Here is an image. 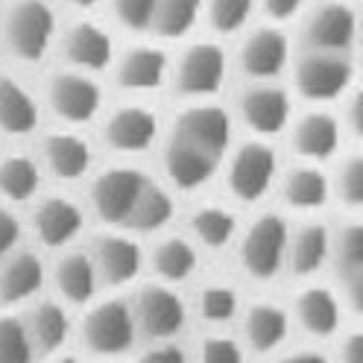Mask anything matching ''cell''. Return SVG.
<instances>
[{"mask_svg": "<svg viewBox=\"0 0 363 363\" xmlns=\"http://www.w3.org/2000/svg\"><path fill=\"white\" fill-rule=\"evenodd\" d=\"M21 243V220L12 214V208L0 206V258L15 252Z\"/></svg>", "mask_w": 363, "mask_h": 363, "instance_id": "cell-41", "label": "cell"}, {"mask_svg": "<svg viewBox=\"0 0 363 363\" xmlns=\"http://www.w3.org/2000/svg\"><path fill=\"white\" fill-rule=\"evenodd\" d=\"M150 264L155 269V276L162 279L164 284H179V281H188L194 279V272L199 269V252H196V243L188 238H162L152 246V255Z\"/></svg>", "mask_w": 363, "mask_h": 363, "instance_id": "cell-31", "label": "cell"}, {"mask_svg": "<svg viewBox=\"0 0 363 363\" xmlns=\"http://www.w3.org/2000/svg\"><path fill=\"white\" fill-rule=\"evenodd\" d=\"M53 287L59 293V299L67 305H88L94 299V293L100 287L94 264H91L88 252L79 249H67L59 255V261L53 264Z\"/></svg>", "mask_w": 363, "mask_h": 363, "instance_id": "cell-26", "label": "cell"}, {"mask_svg": "<svg viewBox=\"0 0 363 363\" xmlns=\"http://www.w3.org/2000/svg\"><path fill=\"white\" fill-rule=\"evenodd\" d=\"M38 126V103L30 94V88L9 77L0 74V132L6 135H30Z\"/></svg>", "mask_w": 363, "mask_h": 363, "instance_id": "cell-30", "label": "cell"}, {"mask_svg": "<svg viewBox=\"0 0 363 363\" xmlns=\"http://www.w3.org/2000/svg\"><path fill=\"white\" fill-rule=\"evenodd\" d=\"M44 97L50 111L71 126L88 123L100 115L103 91L100 85L82 71H56L44 82Z\"/></svg>", "mask_w": 363, "mask_h": 363, "instance_id": "cell-9", "label": "cell"}, {"mask_svg": "<svg viewBox=\"0 0 363 363\" xmlns=\"http://www.w3.org/2000/svg\"><path fill=\"white\" fill-rule=\"evenodd\" d=\"M331 363H363V334L360 331L346 334L343 343H340L337 360H331Z\"/></svg>", "mask_w": 363, "mask_h": 363, "instance_id": "cell-44", "label": "cell"}, {"mask_svg": "<svg viewBox=\"0 0 363 363\" xmlns=\"http://www.w3.org/2000/svg\"><path fill=\"white\" fill-rule=\"evenodd\" d=\"M129 308H132L138 334L155 340V343H162V340H173L188 323L185 299L179 296L173 284H164V281L141 287Z\"/></svg>", "mask_w": 363, "mask_h": 363, "instance_id": "cell-8", "label": "cell"}, {"mask_svg": "<svg viewBox=\"0 0 363 363\" xmlns=\"http://www.w3.org/2000/svg\"><path fill=\"white\" fill-rule=\"evenodd\" d=\"M305 6H308V0H261V9H264L272 21L296 18Z\"/></svg>", "mask_w": 363, "mask_h": 363, "instance_id": "cell-43", "label": "cell"}, {"mask_svg": "<svg viewBox=\"0 0 363 363\" xmlns=\"http://www.w3.org/2000/svg\"><path fill=\"white\" fill-rule=\"evenodd\" d=\"M33 235L41 246L48 249H65L67 243H74L85 225V214L74 199L67 196H44L35 202L33 217Z\"/></svg>", "mask_w": 363, "mask_h": 363, "instance_id": "cell-16", "label": "cell"}, {"mask_svg": "<svg viewBox=\"0 0 363 363\" xmlns=\"http://www.w3.org/2000/svg\"><path fill=\"white\" fill-rule=\"evenodd\" d=\"M290 225L281 214H258L238 240V264L246 279L269 281L284 269Z\"/></svg>", "mask_w": 363, "mask_h": 363, "instance_id": "cell-3", "label": "cell"}, {"mask_svg": "<svg viewBox=\"0 0 363 363\" xmlns=\"http://www.w3.org/2000/svg\"><path fill=\"white\" fill-rule=\"evenodd\" d=\"M155 138H158V118L147 106H135V103L121 106L108 111L103 121V141L111 152L121 155L144 152L155 144Z\"/></svg>", "mask_w": 363, "mask_h": 363, "instance_id": "cell-15", "label": "cell"}, {"mask_svg": "<svg viewBox=\"0 0 363 363\" xmlns=\"http://www.w3.org/2000/svg\"><path fill=\"white\" fill-rule=\"evenodd\" d=\"M279 363H331V357H325L323 352H313V349H302V352L284 354Z\"/></svg>", "mask_w": 363, "mask_h": 363, "instance_id": "cell-45", "label": "cell"}, {"mask_svg": "<svg viewBox=\"0 0 363 363\" xmlns=\"http://www.w3.org/2000/svg\"><path fill=\"white\" fill-rule=\"evenodd\" d=\"M238 118L258 138H272L290 126V94L276 82H252L238 97Z\"/></svg>", "mask_w": 363, "mask_h": 363, "instance_id": "cell-12", "label": "cell"}, {"mask_svg": "<svg viewBox=\"0 0 363 363\" xmlns=\"http://www.w3.org/2000/svg\"><path fill=\"white\" fill-rule=\"evenodd\" d=\"M62 53L74 71L94 74L111 65V59H115V41H111V35L97 21H77L62 35Z\"/></svg>", "mask_w": 363, "mask_h": 363, "instance_id": "cell-18", "label": "cell"}, {"mask_svg": "<svg viewBox=\"0 0 363 363\" xmlns=\"http://www.w3.org/2000/svg\"><path fill=\"white\" fill-rule=\"evenodd\" d=\"M349 126L354 135L360 132V97H352V103H349Z\"/></svg>", "mask_w": 363, "mask_h": 363, "instance_id": "cell-46", "label": "cell"}, {"mask_svg": "<svg viewBox=\"0 0 363 363\" xmlns=\"http://www.w3.org/2000/svg\"><path fill=\"white\" fill-rule=\"evenodd\" d=\"M225 188L240 202H258L279 179V155L267 141H243L223 158Z\"/></svg>", "mask_w": 363, "mask_h": 363, "instance_id": "cell-6", "label": "cell"}, {"mask_svg": "<svg viewBox=\"0 0 363 363\" xmlns=\"http://www.w3.org/2000/svg\"><path fill=\"white\" fill-rule=\"evenodd\" d=\"M56 38V12L48 0H12L0 24V41L18 59L35 65L50 53Z\"/></svg>", "mask_w": 363, "mask_h": 363, "instance_id": "cell-2", "label": "cell"}, {"mask_svg": "<svg viewBox=\"0 0 363 363\" xmlns=\"http://www.w3.org/2000/svg\"><path fill=\"white\" fill-rule=\"evenodd\" d=\"M44 264L30 249H15L0 258V305H24L33 302L44 284Z\"/></svg>", "mask_w": 363, "mask_h": 363, "instance_id": "cell-23", "label": "cell"}, {"mask_svg": "<svg viewBox=\"0 0 363 363\" xmlns=\"http://www.w3.org/2000/svg\"><path fill=\"white\" fill-rule=\"evenodd\" d=\"M91 264H94L97 281L106 287H123L132 284L141 276L144 267V252L135 238L129 235H100L94 243H91Z\"/></svg>", "mask_w": 363, "mask_h": 363, "instance_id": "cell-13", "label": "cell"}, {"mask_svg": "<svg viewBox=\"0 0 363 363\" xmlns=\"http://www.w3.org/2000/svg\"><path fill=\"white\" fill-rule=\"evenodd\" d=\"M225 74H229V59L225 50L214 41H194L179 53V59L170 65V79L173 88L182 97L194 103L208 100L211 94L223 88Z\"/></svg>", "mask_w": 363, "mask_h": 363, "instance_id": "cell-5", "label": "cell"}, {"mask_svg": "<svg viewBox=\"0 0 363 363\" xmlns=\"http://www.w3.org/2000/svg\"><path fill=\"white\" fill-rule=\"evenodd\" d=\"M255 4L258 0H202V9H206L214 33L232 35L249 24V18L255 12Z\"/></svg>", "mask_w": 363, "mask_h": 363, "instance_id": "cell-36", "label": "cell"}, {"mask_svg": "<svg viewBox=\"0 0 363 363\" xmlns=\"http://www.w3.org/2000/svg\"><path fill=\"white\" fill-rule=\"evenodd\" d=\"M281 199L287 208L316 211L331 199V179L316 164H302L284 173L281 179Z\"/></svg>", "mask_w": 363, "mask_h": 363, "instance_id": "cell-29", "label": "cell"}, {"mask_svg": "<svg viewBox=\"0 0 363 363\" xmlns=\"http://www.w3.org/2000/svg\"><path fill=\"white\" fill-rule=\"evenodd\" d=\"M293 320H296V325L305 334L325 340L340 331V323H343V299L325 284H308L293 299Z\"/></svg>", "mask_w": 363, "mask_h": 363, "instance_id": "cell-17", "label": "cell"}, {"mask_svg": "<svg viewBox=\"0 0 363 363\" xmlns=\"http://www.w3.org/2000/svg\"><path fill=\"white\" fill-rule=\"evenodd\" d=\"M67 6H74V9H91V6H97L100 0H65Z\"/></svg>", "mask_w": 363, "mask_h": 363, "instance_id": "cell-47", "label": "cell"}, {"mask_svg": "<svg viewBox=\"0 0 363 363\" xmlns=\"http://www.w3.org/2000/svg\"><path fill=\"white\" fill-rule=\"evenodd\" d=\"M173 211H176L173 194L164 185L147 179L144 188L138 191V196H135V202H132V211L123 223V229H129L135 235H155L173 220Z\"/></svg>", "mask_w": 363, "mask_h": 363, "instance_id": "cell-28", "label": "cell"}, {"mask_svg": "<svg viewBox=\"0 0 363 363\" xmlns=\"http://www.w3.org/2000/svg\"><path fill=\"white\" fill-rule=\"evenodd\" d=\"M41 185V164L27 152L0 158V196L6 202H30Z\"/></svg>", "mask_w": 363, "mask_h": 363, "instance_id": "cell-33", "label": "cell"}, {"mask_svg": "<svg viewBox=\"0 0 363 363\" xmlns=\"http://www.w3.org/2000/svg\"><path fill=\"white\" fill-rule=\"evenodd\" d=\"M340 141H343V123L331 111H323V108H313L308 115H302L290 129V147L311 164L331 158L340 150Z\"/></svg>", "mask_w": 363, "mask_h": 363, "instance_id": "cell-19", "label": "cell"}, {"mask_svg": "<svg viewBox=\"0 0 363 363\" xmlns=\"http://www.w3.org/2000/svg\"><path fill=\"white\" fill-rule=\"evenodd\" d=\"M144 182L147 176L135 167H106L91 182V191H88L91 211L106 225H123L132 211L135 196L144 188Z\"/></svg>", "mask_w": 363, "mask_h": 363, "instance_id": "cell-11", "label": "cell"}, {"mask_svg": "<svg viewBox=\"0 0 363 363\" xmlns=\"http://www.w3.org/2000/svg\"><path fill=\"white\" fill-rule=\"evenodd\" d=\"M91 147L77 132H50L41 141V162L56 179L77 182L91 167Z\"/></svg>", "mask_w": 363, "mask_h": 363, "instance_id": "cell-25", "label": "cell"}, {"mask_svg": "<svg viewBox=\"0 0 363 363\" xmlns=\"http://www.w3.org/2000/svg\"><path fill=\"white\" fill-rule=\"evenodd\" d=\"M115 21L129 33H147L152 24L155 0H111Z\"/></svg>", "mask_w": 363, "mask_h": 363, "instance_id": "cell-39", "label": "cell"}, {"mask_svg": "<svg viewBox=\"0 0 363 363\" xmlns=\"http://www.w3.org/2000/svg\"><path fill=\"white\" fill-rule=\"evenodd\" d=\"M196 363H246L243 360V346L235 337L225 334H211L199 343Z\"/></svg>", "mask_w": 363, "mask_h": 363, "instance_id": "cell-40", "label": "cell"}, {"mask_svg": "<svg viewBox=\"0 0 363 363\" xmlns=\"http://www.w3.org/2000/svg\"><path fill=\"white\" fill-rule=\"evenodd\" d=\"M305 50L349 53L357 38V12L346 0H325L316 4L302 24Z\"/></svg>", "mask_w": 363, "mask_h": 363, "instance_id": "cell-10", "label": "cell"}, {"mask_svg": "<svg viewBox=\"0 0 363 363\" xmlns=\"http://www.w3.org/2000/svg\"><path fill=\"white\" fill-rule=\"evenodd\" d=\"M290 62V41L279 27H258L246 33L238 50L240 71L252 82H272Z\"/></svg>", "mask_w": 363, "mask_h": 363, "instance_id": "cell-14", "label": "cell"}, {"mask_svg": "<svg viewBox=\"0 0 363 363\" xmlns=\"http://www.w3.org/2000/svg\"><path fill=\"white\" fill-rule=\"evenodd\" d=\"M21 323L27 328L35 354H56L65 346L67 334H71V316H67L62 302H53V299L33 302L27 313L21 316Z\"/></svg>", "mask_w": 363, "mask_h": 363, "instance_id": "cell-24", "label": "cell"}, {"mask_svg": "<svg viewBox=\"0 0 363 363\" xmlns=\"http://www.w3.org/2000/svg\"><path fill=\"white\" fill-rule=\"evenodd\" d=\"M135 340H138V328H135L129 302L123 299H106L91 305L79 320V343L94 357H121L135 346Z\"/></svg>", "mask_w": 363, "mask_h": 363, "instance_id": "cell-4", "label": "cell"}, {"mask_svg": "<svg viewBox=\"0 0 363 363\" xmlns=\"http://www.w3.org/2000/svg\"><path fill=\"white\" fill-rule=\"evenodd\" d=\"M188 229L194 243L206 249H225L238 238V217L223 206H199L188 217Z\"/></svg>", "mask_w": 363, "mask_h": 363, "instance_id": "cell-32", "label": "cell"}, {"mask_svg": "<svg viewBox=\"0 0 363 363\" xmlns=\"http://www.w3.org/2000/svg\"><path fill=\"white\" fill-rule=\"evenodd\" d=\"M232 147L229 111L211 103H194L179 111L167 129L162 162L167 182L179 191L202 188L217 173Z\"/></svg>", "mask_w": 363, "mask_h": 363, "instance_id": "cell-1", "label": "cell"}, {"mask_svg": "<svg viewBox=\"0 0 363 363\" xmlns=\"http://www.w3.org/2000/svg\"><path fill=\"white\" fill-rule=\"evenodd\" d=\"M240 313V293L225 281H208L196 290V316L208 325H225Z\"/></svg>", "mask_w": 363, "mask_h": 363, "instance_id": "cell-35", "label": "cell"}, {"mask_svg": "<svg viewBox=\"0 0 363 363\" xmlns=\"http://www.w3.org/2000/svg\"><path fill=\"white\" fill-rule=\"evenodd\" d=\"M138 363H188V354L182 352L173 340H162V343H155L152 349H147Z\"/></svg>", "mask_w": 363, "mask_h": 363, "instance_id": "cell-42", "label": "cell"}, {"mask_svg": "<svg viewBox=\"0 0 363 363\" xmlns=\"http://www.w3.org/2000/svg\"><path fill=\"white\" fill-rule=\"evenodd\" d=\"M340 284H343V296L352 308H360L363 302V225L360 223H346L340 225V232L331 235V255Z\"/></svg>", "mask_w": 363, "mask_h": 363, "instance_id": "cell-21", "label": "cell"}, {"mask_svg": "<svg viewBox=\"0 0 363 363\" xmlns=\"http://www.w3.org/2000/svg\"><path fill=\"white\" fill-rule=\"evenodd\" d=\"M202 15V0H155L150 30L162 38L188 35Z\"/></svg>", "mask_w": 363, "mask_h": 363, "instance_id": "cell-34", "label": "cell"}, {"mask_svg": "<svg viewBox=\"0 0 363 363\" xmlns=\"http://www.w3.org/2000/svg\"><path fill=\"white\" fill-rule=\"evenodd\" d=\"M331 255V232L323 223H305L287 238V255L284 267L296 276H313L328 264Z\"/></svg>", "mask_w": 363, "mask_h": 363, "instance_id": "cell-27", "label": "cell"}, {"mask_svg": "<svg viewBox=\"0 0 363 363\" xmlns=\"http://www.w3.org/2000/svg\"><path fill=\"white\" fill-rule=\"evenodd\" d=\"M331 194H337V199L346 208H357L363 202V158L360 155L343 158V164L334 173Z\"/></svg>", "mask_w": 363, "mask_h": 363, "instance_id": "cell-38", "label": "cell"}, {"mask_svg": "<svg viewBox=\"0 0 363 363\" xmlns=\"http://www.w3.org/2000/svg\"><path fill=\"white\" fill-rule=\"evenodd\" d=\"M243 346L252 354H272L290 334V313L279 302H252L243 311Z\"/></svg>", "mask_w": 363, "mask_h": 363, "instance_id": "cell-20", "label": "cell"}, {"mask_svg": "<svg viewBox=\"0 0 363 363\" xmlns=\"http://www.w3.org/2000/svg\"><path fill=\"white\" fill-rule=\"evenodd\" d=\"M35 352L21 316H0V363H33Z\"/></svg>", "mask_w": 363, "mask_h": 363, "instance_id": "cell-37", "label": "cell"}, {"mask_svg": "<svg viewBox=\"0 0 363 363\" xmlns=\"http://www.w3.org/2000/svg\"><path fill=\"white\" fill-rule=\"evenodd\" d=\"M50 363H79V360H77L74 354H56Z\"/></svg>", "mask_w": 363, "mask_h": 363, "instance_id": "cell-48", "label": "cell"}, {"mask_svg": "<svg viewBox=\"0 0 363 363\" xmlns=\"http://www.w3.org/2000/svg\"><path fill=\"white\" fill-rule=\"evenodd\" d=\"M352 85V62L346 53L305 50L293 62V88L308 103H331Z\"/></svg>", "mask_w": 363, "mask_h": 363, "instance_id": "cell-7", "label": "cell"}, {"mask_svg": "<svg viewBox=\"0 0 363 363\" xmlns=\"http://www.w3.org/2000/svg\"><path fill=\"white\" fill-rule=\"evenodd\" d=\"M115 62V82L123 91H155L170 74V59L162 48L138 44L121 53Z\"/></svg>", "mask_w": 363, "mask_h": 363, "instance_id": "cell-22", "label": "cell"}]
</instances>
